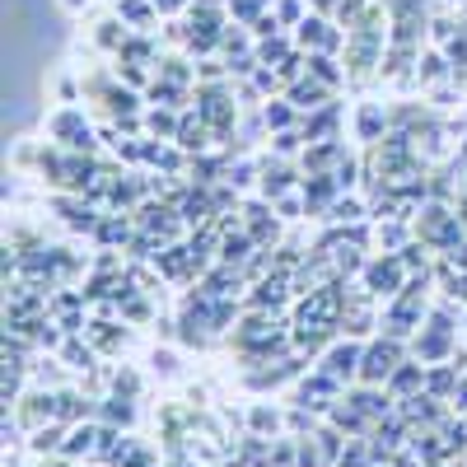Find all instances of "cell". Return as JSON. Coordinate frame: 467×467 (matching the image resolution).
<instances>
[{
  "mask_svg": "<svg viewBox=\"0 0 467 467\" xmlns=\"http://www.w3.org/2000/svg\"><path fill=\"white\" fill-rule=\"evenodd\" d=\"M178 145H182V150H206V117H202V112H197V122H192V117H182Z\"/></svg>",
  "mask_w": 467,
  "mask_h": 467,
  "instance_id": "cell-12",
  "label": "cell"
},
{
  "mask_svg": "<svg viewBox=\"0 0 467 467\" xmlns=\"http://www.w3.org/2000/svg\"><path fill=\"white\" fill-rule=\"evenodd\" d=\"M52 136H61V145H70V150H94V131H89V122H80V112H61L52 122Z\"/></svg>",
  "mask_w": 467,
  "mask_h": 467,
  "instance_id": "cell-4",
  "label": "cell"
},
{
  "mask_svg": "<svg viewBox=\"0 0 467 467\" xmlns=\"http://www.w3.org/2000/svg\"><path fill=\"white\" fill-rule=\"evenodd\" d=\"M285 57V43H262V61H281Z\"/></svg>",
  "mask_w": 467,
  "mask_h": 467,
  "instance_id": "cell-26",
  "label": "cell"
},
{
  "mask_svg": "<svg viewBox=\"0 0 467 467\" xmlns=\"http://www.w3.org/2000/svg\"><path fill=\"white\" fill-rule=\"evenodd\" d=\"M323 99H327V85H323V80H314V75H308V80H299V85L290 89V103H295L299 112H318V108H323Z\"/></svg>",
  "mask_w": 467,
  "mask_h": 467,
  "instance_id": "cell-8",
  "label": "cell"
},
{
  "mask_svg": "<svg viewBox=\"0 0 467 467\" xmlns=\"http://www.w3.org/2000/svg\"><path fill=\"white\" fill-rule=\"evenodd\" d=\"M253 425H257V431H276L281 416H276V411H266V407H253Z\"/></svg>",
  "mask_w": 467,
  "mask_h": 467,
  "instance_id": "cell-21",
  "label": "cell"
},
{
  "mask_svg": "<svg viewBox=\"0 0 467 467\" xmlns=\"http://www.w3.org/2000/svg\"><path fill=\"white\" fill-rule=\"evenodd\" d=\"M365 290H369L374 299L402 295V290H407V266H402V257H374V262L365 266Z\"/></svg>",
  "mask_w": 467,
  "mask_h": 467,
  "instance_id": "cell-2",
  "label": "cell"
},
{
  "mask_svg": "<svg viewBox=\"0 0 467 467\" xmlns=\"http://www.w3.org/2000/svg\"><path fill=\"white\" fill-rule=\"evenodd\" d=\"M66 5H70V10H75V5H80V0H66Z\"/></svg>",
  "mask_w": 467,
  "mask_h": 467,
  "instance_id": "cell-28",
  "label": "cell"
},
{
  "mask_svg": "<svg viewBox=\"0 0 467 467\" xmlns=\"http://www.w3.org/2000/svg\"><path fill=\"white\" fill-rule=\"evenodd\" d=\"M402 365V337H383L374 346H365V360H360V383H388V374H393Z\"/></svg>",
  "mask_w": 467,
  "mask_h": 467,
  "instance_id": "cell-1",
  "label": "cell"
},
{
  "mask_svg": "<svg viewBox=\"0 0 467 467\" xmlns=\"http://www.w3.org/2000/svg\"><path fill=\"white\" fill-rule=\"evenodd\" d=\"M402 239H407V234H402L398 224H383V229H379V244H388V248H398Z\"/></svg>",
  "mask_w": 467,
  "mask_h": 467,
  "instance_id": "cell-22",
  "label": "cell"
},
{
  "mask_svg": "<svg viewBox=\"0 0 467 467\" xmlns=\"http://www.w3.org/2000/svg\"><path fill=\"white\" fill-rule=\"evenodd\" d=\"M308 75H314V80H323L327 89H332V85H341V70H337L332 52H308Z\"/></svg>",
  "mask_w": 467,
  "mask_h": 467,
  "instance_id": "cell-11",
  "label": "cell"
},
{
  "mask_svg": "<svg viewBox=\"0 0 467 467\" xmlns=\"http://www.w3.org/2000/svg\"><path fill=\"white\" fill-rule=\"evenodd\" d=\"M61 356L70 360V369H94V350H89V346L80 350L75 341H66V350H61Z\"/></svg>",
  "mask_w": 467,
  "mask_h": 467,
  "instance_id": "cell-18",
  "label": "cell"
},
{
  "mask_svg": "<svg viewBox=\"0 0 467 467\" xmlns=\"http://www.w3.org/2000/svg\"><path fill=\"white\" fill-rule=\"evenodd\" d=\"M253 304H257V308H281V304H285V271H281V276H266V281L257 285Z\"/></svg>",
  "mask_w": 467,
  "mask_h": 467,
  "instance_id": "cell-10",
  "label": "cell"
},
{
  "mask_svg": "<svg viewBox=\"0 0 467 467\" xmlns=\"http://www.w3.org/2000/svg\"><path fill=\"white\" fill-rule=\"evenodd\" d=\"M94 449H99V431H94V425H75V431L66 435V444H61L66 458H80V453H94Z\"/></svg>",
  "mask_w": 467,
  "mask_h": 467,
  "instance_id": "cell-9",
  "label": "cell"
},
{
  "mask_svg": "<svg viewBox=\"0 0 467 467\" xmlns=\"http://www.w3.org/2000/svg\"><path fill=\"white\" fill-rule=\"evenodd\" d=\"M360 360H365V346H356V341H337L327 356H323V369H327L332 379L350 383V379H360Z\"/></svg>",
  "mask_w": 467,
  "mask_h": 467,
  "instance_id": "cell-3",
  "label": "cell"
},
{
  "mask_svg": "<svg viewBox=\"0 0 467 467\" xmlns=\"http://www.w3.org/2000/svg\"><path fill=\"white\" fill-rule=\"evenodd\" d=\"M290 122H295V112H290L285 99H276V103H266V108H262V127H271V131H290Z\"/></svg>",
  "mask_w": 467,
  "mask_h": 467,
  "instance_id": "cell-13",
  "label": "cell"
},
{
  "mask_svg": "<svg viewBox=\"0 0 467 467\" xmlns=\"http://www.w3.org/2000/svg\"><path fill=\"white\" fill-rule=\"evenodd\" d=\"M453 407L467 416V374H462V379H458V388H453Z\"/></svg>",
  "mask_w": 467,
  "mask_h": 467,
  "instance_id": "cell-25",
  "label": "cell"
},
{
  "mask_svg": "<svg viewBox=\"0 0 467 467\" xmlns=\"http://www.w3.org/2000/svg\"><path fill=\"white\" fill-rule=\"evenodd\" d=\"M150 127H154V131H164V136H178V131H173V117H169V112H150Z\"/></svg>",
  "mask_w": 467,
  "mask_h": 467,
  "instance_id": "cell-23",
  "label": "cell"
},
{
  "mask_svg": "<svg viewBox=\"0 0 467 467\" xmlns=\"http://www.w3.org/2000/svg\"><path fill=\"white\" fill-rule=\"evenodd\" d=\"M99 239H103V244H122V239H127V220H103V224H99Z\"/></svg>",
  "mask_w": 467,
  "mask_h": 467,
  "instance_id": "cell-19",
  "label": "cell"
},
{
  "mask_svg": "<svg viewBox=\"0 0 467 467\" xmlns=\"http://www.w3.org/2000/svg\"><path fill=\"white\" fill-rule=\"evenodd\" d=\"M197 112L206 117V122H215L220 131H224V127L234 122V103H229V99H224L220 89H202V108H197Z\"/></svg>",
  "mask_w": 467,
  "mask_h": 467,
  "instance_id": "cell-7",
  "label": "cell"
},
{
  "mask_svg": "<svg viewBox=\"0 0 467 467\" xmlns=\"http://www.w3.org/2000/svg\"><path fill=\"white\" fill-rule=\"evenodd\" d=\"M99 416L103 420H112V425H131V398H103V407H99Z\"/></svg>",
  "mask_w": 467,
  "mask_h": 467,
  "instance_id": "cell-15",
  "label": "cell"
},
{
  "mask_svg": "<svg viewBox=\"0 0 467 467\" xmlns=\"http://www.w3.org/2000/svg\"><path fill=\"white\" fill-rule=\"evenodd\" d=\"M89 411H94V407H85L75 393H61V398H57V420H61V425L75 420V416H89Z\"/></svg>",
  "mask_w": 467,
  "mask_h": 467,
  "instance_id": "cell-17",
  "label": "cell"
},
{
  "mask_svg": "<svg viewBox=\"0 0 467 467\" xmlns=\"http://www.w3.org/2000/svg\"><path fill=\"white\" fill-rule=\"evenodd\" d=\"M383 122H388V112H383V103H365V108H360V140H374Z\"/></svg>",
  "mask_w": 467,
  "mask_h": 467,
  "instance_id": "cell-14",
  "label": "cell"
},
{
  "mask_svg": "<svg viewBox=\"0 0 467 467\" xmlns=\"http://www.w3.org/2000/svg\"><path fill=\"white\" fill-rule=\"evenodd\" d=\"M187 5H192V0H154V10H160V15H178Z\"/></svg>",
  "mask_w": 467,
  "mask_h": 467,
  "instance_id": "cell-24",
  "label": "cell"
},
{
  "mask_svg": "<svg viewBox=\"0 0 467 467\" xmlns=\"http://www.w3.org/2000/svg\"><path fill=\"white\" fill-rule=\"evenodd\" d=\"M299 43L314 47V52H337L341 47V33L327 19H299Z\"/></svg>",
  "mask_w": 467,
  "mask_h": 467,
  "instance_id": "cell-5",
  "label": "cell"
},
{
  "mask_svg": "<svg viewBox=\"0 0 467 467\" xmlns=\"http://www.w3.org/2000/svg\"><path fill=\"white\" fill-rule=\"evenodd\" d=\"M425 383V360H402L393 374H388V393H402V398H411V388H420Z\"/></svg>",
  "mask_w": 467,
  "mask_h": 467,
  "instance_id": "cell-6",
  "label": "cell"
},
{
  "mask_svg": "<svg viewBox=\"0 0 467 467\" xmlns=\"http://www.w3.org/2000/svg\"><path fill=\"white\" fill-rule=\"evenodd\" d=\"M150 10H154V0H117V15L131 24H150Z\"/></svg>",
  "mask_w": 467,
  "mask_h": 467,
  "instance_id": "cell-16",
  "label": "cell"
},
{
  "mask_svg": "<svg viewBox=\"0 0 467 467\" xmlns=\"http://www.w3.org/2000/svg\"><path fill=\"white\" fill-rule=\"evenodd\" d=\"M271 145H276V154H295L299 150V131H276V136H271Z\"/></svg>",
  "mask_w": 467,
  "mask_h": 467,
  "instance_id": "cell-20",
  "label": "cell"
},
{
  "mask_svg": "<svg viewBox=\"0 0 467 467\" xmlns=\"http://www.w3.org/2000/svg\"><path fill=\"white\" fill-rule=\"evenodd\" d=\"M281 215H285V220H295V215H299V202H295V197H290V202H281Z\"/></svg>",
  "mask_w": 467,
  "mask_h": 467,
  "instance_id": "cell-27",
  "label": "cell"
},
{
  "mask_svg": "<svg viewBox=\"0 0 467 467\" xmlns=\"http://www.w3.org/2000/svg\"><path fill=\"white\" fill-rule=\"evenodd\" d=\"M57 467H70V462H57Z\"/></svg>",
  "mask_w": 467,
  "mask_h": 467,
  "instance_id": "cell-29",
  "label": "cell"
}]
</instances>
